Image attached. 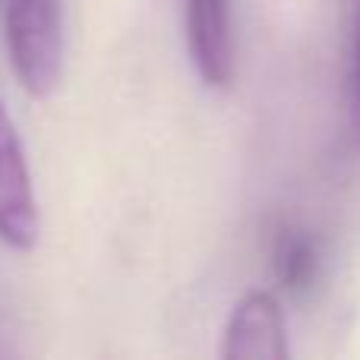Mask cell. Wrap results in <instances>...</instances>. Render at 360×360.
<instances>
[{
    "label": "cell",
    "instance_id": "cell-1",
    "mask_svg": "<svg viewBox=\"0 0 360 360\" xmlns=\"http://www.w3.org/2000/svg\"><path fill=\"white\" fill-rule=\"evenodd\" d=\"M10 67L32 98H48L63 79L60 0H0Z\"/></svg>",
    "mask_w": 360,
    "mask_h": 360
},
{
    "label": "cell",
    "instance_id": "cell-2",
    "mask_svg": "<svg viewBox=\"0 0 360 360\" xmlns=\"http://www.w3.org/2000/svg\"><path fill=\"white\" fill-rule=\"evenodd\" d=\"M0 240L13 250H32L38 240V199L22 139L0 98Z\"/></svg>",
    "mask_w": 360,
    "mask_h": 360
},
{
    "label": "cell",
    "instance_id": "cell-3",
    "mask_svg": "<svg viewBox=\"0 0 360 360\" xmlns=\"http://www.w3.org/2000/svg\"><path fill=\"white\" fill-rule=\"evenodd\" d=\"M186 48L205 86L228 89L237 73L231 0H186Z\"/></svg>",
    "mask_w": 360,
    "mask_h": 360
},
{
    "label": "cell",
    "instance_id": "cell-4",
    "mask_svg": "<svg viewBox=\"0 0 360 360\" xmlns=\"http://www.w3.org/2000/svg\"><path fill=\"white\" fill-rule=\"evenodd\" d=\"M288 326L281 300L272 291H247L224 326L221 357L228 360H285Z\"/></svg>",
    "mask_w": 360,
    "mask_h": 360
},
{
    "label": "cell",
    "instance_id": "cell-5",
    "mask_svg": "<svg viewBox=\"0 0 360 360\" xmlns=\"http://www.w3.org/2000/svg\"><path fill=\"white\" fill-rule=\"evenodd\" d=\"M275 278L288 294H307L319 278V247L307 231L281 228L272 247Z\"/></svg>",
    "mask_w": 360,
    "mask_h": 360
},
{
    "label": "cell",
    "instance_id": "cell-6",
    "mask_svg": "<svg viewBox=\"0 0 360 360\" xmlns=\"http://www.w3.org/2000/svg\"><path fill=\"white\" fill-rule=\"evenodd\" d=\"M351 89H354V111L360 127V0L354 6V35H351Z\"/></svg>",
    "mask_w": 360,
    "mask_h": 360
}]
</instances>
